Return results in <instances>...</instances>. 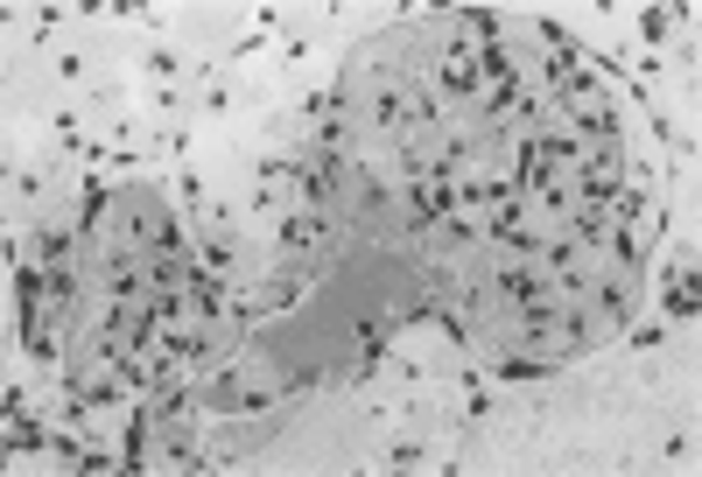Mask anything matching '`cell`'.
I'll list each match as a JSON object with an SVG mask.
<instances>
[{
	"label": "cell",
	"instance_id": "6da1fadb",
	"mask_svg": "<svg viewBox=\"0 0 702 477\" xmlns=\"http://www.w3.org/2000/svg\"><path fill=\"white\" fill-rule=\"evenodd\" d=\"M478 85H485L478 56H471V50H450V56H443V91H464V99H471Z\"/></svg>",
	"mask_w": 702,
	"mask_h": 477
}]
</instances>
